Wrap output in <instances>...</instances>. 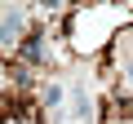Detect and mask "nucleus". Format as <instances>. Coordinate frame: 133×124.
<instances>
[{
    "label": "nucleus",
    "instance_id": "obj_1",
    "mask_svg": "<svg viewBox=\"0 0 133 124\" xmlns=\"http://www.w3.org/2000/svg\"><path fill=\"white\" fill-rule=\"evenodd\" d=\"M89 111H93V102H89V93L76 84V89H71V106H66V120H71V124H84Z\"/></svg>",
    "mask_w": 133,
    "mask_h": 124
},
{
    "label": "nucleus",
    "instance_id": "obj_2",
    "mask_svg": "<svg viewBox=\"0 0 133 124\" xmlns=\"http://www.w3.org/2000/svg\"><path fill=\"white\" fill-rule=\"evenodd\" d=\"M62 102H71V89L53 80V84L44 89V106H49V111H62Z\"/></svg>",
    "mask_w": 133,
    "mask_h": 124
},
{
    "label": "nucleus",
    "instance_id": "obj_3",
    "mask_svg": "<svg viewBox=\"0 0 133 124\" xmlns=\"http://www.w3.org/2000/svg\"><path fill=\"white\" fill-rule=\"evenodd\" d=\"M18 31H22V9H14V5H9V9H5V40L14 44V40H18Z\"/></svg>",
    "mask_w": 133,
    "mask_h": 124
},
{
    "label": "nucleus",
    "instance_id": "obj_4",
    "mask_svg": "<svg viewBox=\"0 0 133 124\" xmlns=\"http://www.w3.org/2000/svg\"><path fill=\"white\" fill-rule=\"evenodd\" d=\"M124 80H129V84H133V62H129V67H124Z\"/></svg>",
    "mask_w": 133,
    "mask_h": 124
}]
</instances>
